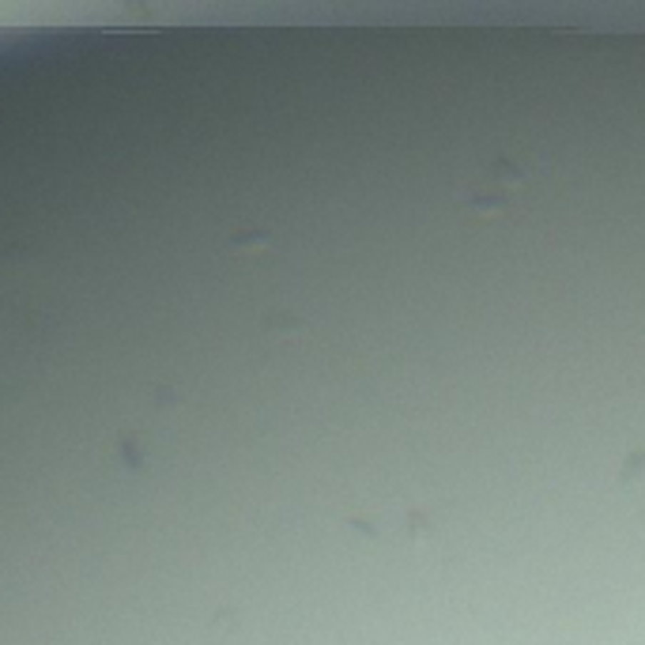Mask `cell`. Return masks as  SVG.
<instances>
[{
	"mask_svg": "<svg viewBox=\"0 0 645 645\" xmlns=\"http://www.w3.org/2000/svg\"><path fill=\"white\" fill-rule=\"evenodd\" d=\"M532 174V159L521 151H491L483 155L476 166H468V174L457 186V204L468 208L476 215H494L521 193V186Z\"/></svg>",
	"mask_w": 645,
	"mask_h": 645,
	"instance_id": "cell-1",
	"label": "cell"
}]
</instances>
